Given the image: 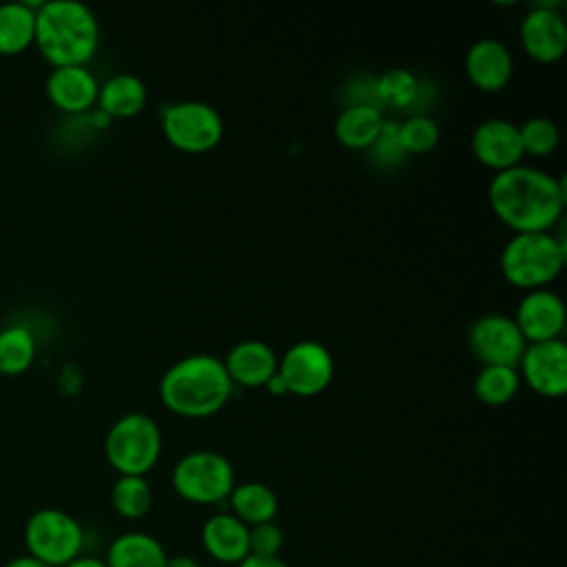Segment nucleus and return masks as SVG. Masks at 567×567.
<instances>
[{"label": "nucleus", "mask_w": 567, "mask_h": 567, "mask_svg": "<svg viewBox=\"0 0 567 567\" xmlns=\"http://www.w3.org/2000/svg\"><path fill=\"white\" fill-rule=\"evenodd\" d=\"M565 264V244L549 230L514 233L501 250L503 277L525 290L545 288Z\"/></svg>", "instance_id": "obj_4"}, {"label": "nucleus", "mask_w": 567, "mask_h": 567, "mask_svg": "<svg viewBox=\"0 0 567 567\" xmlns=\"http://www.w3.org/2000/svg\"><path fill=\"white\" fill-rule=\"evenodd\" d=\"M153 501L151 485L144 476L135 474H120L111 489L113 509L124 518H140L148 512Z\"/></svg>", "instance_id": "obj_27"}, {"label": "nucleus", "mask_w": 567, "mask_h": 567, "mask_svg": "<svg viewBox=\"0 0 567 567\" xmlns=\"http://www.w3.org/2000/svg\"><path fill=\"white\" fill-rule=\"evenodd\" d=\"M520 44L529 58L549 64L567 51V22L558 2H538L520 20Z\"/></svg>", "instance_id": "obj_11"}, {"label": "nucleus", "mask_w": 567, "mask_h": 567, "mask_svg": "<svg viewBox=\"0 0 567 567\" xmlns=\"http://www.w3.org/2000/svg\"><path fill=\"white\" fill-rule=\"evenodd\" d=\"M162 432L159 425L142 412L120 416L106 432L104 454L120 474L144 476L159 458Z\"/></svg>", "instance_id": "obj_5"}, {"label": "nucleus", "mask_w": 567, "mask_h": 567, "mask_svg": "<svg viewBox=\"0 0 567 567\" xmlns=\"http://www.w3.org/2000/svg\"><path fill=\"white\" fill-rule=\"evenodd\" d=\"M202 543L215 560L239 565L248 556V525L230 512L213 514L202 527Z\"/></svg>", "instance_id": "obj_18"}, {"label": "nucleus", "mask_w": 567, "mask_h": 567, "mask_svg": "<svg viewBox=\"0 0 567 567\" xmlns=\"http://www.w3.org/2000/svg\"><path fill=\"white\" fill-rule=\"evenodd\" d=\"M237 567H288L279 556L261 558V556H246Z\"/></svg>", "instance_id": "obj_32"}, {"label": "nucleus", "mask_w": 567, "mask_h": 567, "mask_svg": "<svg viewBox=\"0 0 567 567\" xmlns=\"http://www.w3.org/2000/svg\"><path fill=\"white\" fill-rule=\"evenodd\" d=\"M35 9L24 0L0 2V53H18L33 42Z\"/></svg>", "instance_id": "obj_22"}, {"label": "nucleus", "mask_w": 567, "mask_h": 567, "mask_svg": "<svg viewBox=\"0 0 567 567\" xmlns=\"http://www.w3.org/2000/svg\"><path fill=\"white\" fill-rule=\"evenodd\" d=\"M164 567H202L193 556H186V554H179V556H171L166 558V565Z\"/></svg>", "instance_id": "obj_33"}, {"label": "nucleus", "mask_w": 567, "mask_h": 567, "mask_svg": "<svg viewBox=\"0 0 567 567\" xmlns=\"http://www.w3.org/2000/svg\"><path fill=\"white\" fill-rule=\"evenodd\" d=\"M162 131L171 146L184 153H206L219 144L224 122L215 106L199 100H184L164 109Z\"/></svg>", "instance_id": "obj_8"}, {"label": "nucleus", "mask_w": 567, "mask_h": 567, "mask_svg": "<svg viewBox=\"0 0 567 567\" xmlns=\"http://www.w3.org/2000/svg\"><path fill=\"white\" fill-rule=\"evenodd\" d=\"M370 155L379 162V164H396L405 157V151L401 148L399 142V131H396V122H385L381 133L377 135V140L372 142V146L368 148Z\"/></svg>", "instance_id": "obj_31"}, {"label": "nucleus", "mask_w": 567, "mask_h": 567, "mask_svg": "<svg viewBox=\"0 0 567 567\" xmlns=\"http://www.w3.org/2000/svg\"><path fill=\"white\" fill-rule=\"evenodd\" d=\"M467 343L472 354L483 365H512V368L518 365L520 354L527 346L516 321L498 312L478 317L467 332Z\"/></svg>", "instance_id": "obj_10"}, {"label": "nucleus", "mask_w": 567, "mask_h": 567, "mask_svg": "<svg viewBox=\"0 0 567 567\" xmlns=\"http://www.w3.org/2000/svg\"><path fill=\"white\" fill-rule=\"evenodd\" d=\"M166 551L157 538L144 532H126L117 536L106 554V567H164Z\"/></svg>", "instance_id": "obj_21"}, {"label": "nucleus", "mask_w": 567, "mask_h": 567, "mask_svg": "<svg viewBox=\"0 0 567 567\" xmlns=\"http://www.w3.org/2000/svg\"><path fill=\"white\" fill-rule=\"evenodd\" d=\"M334 361L326 346L319 341H297L277 361L286 392L297 396H315L332 381Z\"/></svg>", "instance_id": "obj_9"}, {"label": "nucleus", "mask_w": 567, "mask_h": 567, "mask_svg": "<svg viewBox=\"0 0 567 567\" xmlns=\"http://www.w3.org/2000/svg\"><path fill=\"white\" fill-rule=\"evenodd\" d=\"M4 567H49V565H44V563H40V560H35V558H31V556L27 554V556H18V558L9 560Z\"/></svg>", "instance_id": "obj_35"}, {"label": "nucleus", "mask_w": 567, "mask_h": 567, "mask_svg": "<svg viewBox=\"0 0 567 567\" xmlns=\"http://www.w3.org/2000/svg\"><path fill=\"white\" fill-rule=\"evenodd\" d=\"M33 42L53 66L86 64L100 42L97 18L80 0L40 2Z\"/></svg>", "instance_id": "obj_3"}, {"label": "nucleus", "mask_w": 567, "mask_h": 567, "mask_svg": "<svg viewBox=\"0 0 567 567\" xmlns=\"http://www.w3.org/2000/svg\"><path fill=\"white\" fill-rule=\"evenodd\" d=\"M527 343L560 339L565 328L563 299L549 288L527 290L518 301L516 317H512Z\"/></svg>", "instance_id": "obj_13"}, {"label": "nucleus", "mask_w": 567, "mask_h": 567, "mask_svg": "<svg viewBox=\"0 0 567 567\" xmlns=\"http://www.w3.org/2000/svg\"><path fill=\"white\" fill-rule=\"evenodd\" d=\"M396 131L405 155L425 153L439 142V124L427 115H412L403 122H396Z\"/></svg>", "instance_id": "obj_28"}, {"label": "nucleus", "mask_w": 567, "mask_h": 567, "mask_svg": "<svg viewBox=\"0 0 567 567\" xmlns=\"http://www.w3.org/2000/svg\"><path fill=\"white\" fill-rule=\"evenodd\" d=\"M385 120L374 104H346L334 120V135L348 148H370Z\"/></svg>", "instance_id": "obj_20"}, {"label": "nucleus", "mask_w": 567, "mask_h": 567, "mask_svg": "<svg viewBox=\"0 0 567 567\" xmlns=\"http://www.w3.org/2000/svg\"><path fill=\"white\" fill-rule=\"evenodd\" d=\"M465 73L476 89L494 93L509 82L514 73V58L501 40L481 38L465 53Z\"/></svg>", "instance_id": "obj_15"}, {"label": "nucleus", "mask_w": 567, "mask_h": 567, "mask_svg": "<svg viewBox=\"0 0 567 567\" xmlns=\"http://www.w3.org/2000/svg\"><path fill=\"white\" fill-rule=\"evenodd\" d=\"M565 197L563 177L523 164L498 171L487 186L492 210L514 233L549 230L565 208Z\"/></svg>", "instance_id": "obj_1"}, {"label": "nucleus", "mask_w": 567, "mask_h": 567, "mask_svg": "<svg viewBox=\"0 0 567 567\" xmlns=\"http://www.w3.org/2000/svg\"><path fill=\"white\" fill-rule=\"evenodd\" d=\"M233 381L221 359L195 352L175 361L159 379L162 403L179 416L202 419L219 412L230 399Z\"/></svg>", "instance_id": "obj_2"}, {"label": "nucleus", "mask_w": 567, "mask_h": 567, "mask_svg": "<svg viewBox=\"0 0 567 567\" xmlns=\"http://www.w3.org/2000/svg\"><path fill=\"white\" fill-rule=\"evenodd\" d=\"M97 89L100 84L86 64L53 66L47 75L49 100L66 113H80L93 106L97 100Z\"/></svg>", "instance_id": "obj_16"}, {"label": "nucleus", "mask_w": 567, "mask_h": 567, "mask_svg": "<svg viewBox=\"0 0 567 567\" xmlns=\"http://www.w3.org/2000/svg\"><path fill=\"white\" fill-rule=\"evenodd\" d=\"M284 545V534L272 520L248 527V556L275 558Z\"/></svg>", "instance_id": "obj_30"}, {"label": "nucleus", "mask_w": 567, "mask_h": 567, "mask_svg": "<svg viewBox=\"0 0 567 567\" xmlns=\"http://www.w3.org/2000/svg\"><path fill=\"white\" fill-rule=\"evenodd\" d=\"M266 388H268L272 394H284V392H286V385H284V381H281V377H279L277 372L266 381Z\"/></svg>", "instance_id": "obj_36"}, {"label": "nucleus", "mask_w": 567, "mask_h": 567, "mask_svg": "<svg viewBox=\"0 0 567 567\" xmlns=\"http://www.w3.org/2000/svg\"><path fill=\"white\" fill-rule=\"evenodd\" d=\"M520 385V374L512 365H483L474 379V394L487 405L507 403Z\"/></svg>", "instance_id": "obj_24"}, {"label": "nucleus", "mask_w": 567, "mask_h": 567, "mask_svg": "<svg viewBox=\"0 0 567 567\" xmlns=\"http://www.w3.org/2000/svg\"><path fill=\"white\" fill-rule=\"evenodd\" d=\"M470 146L474 157L498 171L512 168L516 164H520L523 153V144H520V135H518V126L509 120H501V117H492L481 122L470 137Z\"/></svg>", "instance_id": "obj_14"}, {"label": "nucleus", "mask_w": 567, "mask_h": 567, "mask_svg": "<svg viewBox=\"0 0 567 567\" xmlns=\"http://www.w3.org/2000/svg\"><path fill=\"white\" fill-rule=\"evenodd\" d=\"M518 363V374L534 392L549 399L567 392V346L563 339L527 343Z\"/></svg>", "instance_id": "obj_12"}, {"label": "nucleus", "mask_w": 567, "mask_h": 567, "mask_svg": "<svg viewBox=\"0 0 567 567\" xmlns=\"http://www.w3.org/2000/svg\"><path fill=\"white\" fill-rule=\"evenodd\" d=\"M277 361L275 350L259 339L235 343L221 359L230 381L250 388L266 385V381L277 372Z\"/></svg>", "instance_id": "obj_17"}, {"label": "nucleus", "mask_w": 567, "mask_h": 567, "mask_svg": "<svg viewBox=\"0 0 567 567\" xmlns=\"http://www.w3.org/2000/svg\"><path fill=\"white\" fill-rule=\"evenodd\" d=\"M175 492L199 505L224 503L235 487V472L230 461L210 450H195L184 454L173 467Z\"/></svg>", "instance_id": "obj_6"}, {"label": "nucleus", "mask_w": 567, "mask_h": 567, "mask_svg": "<svg viewBox=\"0 0 567 567\" xmlns=\"http://www.w3.org/2000/svg\"><path fill=\"white\" fill-rule=\"evenodd\" d=\"M64 567H106V563L100 558H93V556H78L71 563H66Z\"/></svg>", "instance_id": "obj_34"}, {"label": "nucleus", "mask_w": 567, "mask_h": 567, "mask_svg": "<svg viewBox=\"0 0 567 567\" xmlns=\"http://www.w3.org/2000/svg\"><path fill=\"white\" fill-rule=\"evenodd\" d=\"M24 543L31 558L49 567H64L80 556L84 532L71 514L55 507H42L29 516L24 525Z\"/></svg>", "instance_id": "obj_7"}, {"label": "nucleus", "mask_w": 567, "mask_h": 567, "mask_svg": "<svg viewBox=\"0 0 567 567\" xmlns=\"http://www.w3.org/2000/svg\"><path fill=\"white\" fill-rule=\"evenodd\" d=\"M97 106L109 117H131L146 104V86L133 73H113L97 89Z\"/></svg>", "instance_id": "obj_19"}, {"label": "nucleus", "mask_w": 567, "mask_h": 567, "mask_svg": "<svg viewBox=\"0 0 567 567\" xmlns=\"http://www.w3.org/2000/svg\"><path fill=\"white\" fill-rule=\"evenodd\" d=\"M523 153L527 155H549L560 140L558 126L549 117H529L518 126Z\"/></svg>", "instance_id": "obj_29"}, {"label": "nucleus", "mask_w": 567, "mask_h": 567, "mask_svg": "<svg viewBox=\"0 0 567 567\" xmlns=\"http://www.w3.org/2000/svg\"><path fill=\"white\" fill-rule=\"evenodd\" d=\"M419 78L408 69H390L374 78V95L377 102L390 104L394 109L412 106L421 95Z\"/></svg>", "instance_id": "obj_26"}, {"label": "nucleus", "mask_w": 567, "mask_h": 567, "mask_svg": "<svg viewBox=\"0 0 567 567\" xmlns=\"http://www.w3.org/2000/svg\"><path fill=\"white\" fill-rule=\"evenodd\" d=\"M35 357V339L33 332L22 326L13 323L0 330V372L16 374L31 365Z\"/></svg>", "instance_id": "obj_25"}, {"label": "nucleus", "mask_w": 567, "mask_h": 567, "mask_svg": "<svg viewBox=\"0 0 567 567\" xmlns=\"http://www.w3.org/2000/svg\"><path fill=\"white\" fill-rule=\"evenodd\" d=\"M230 503L233 516H237L244 525L268 523L277 514V496L275 492L259 481L239 483L226 498Z\"/></svg>", "instance_id": "obj_23"}]
</instances>
